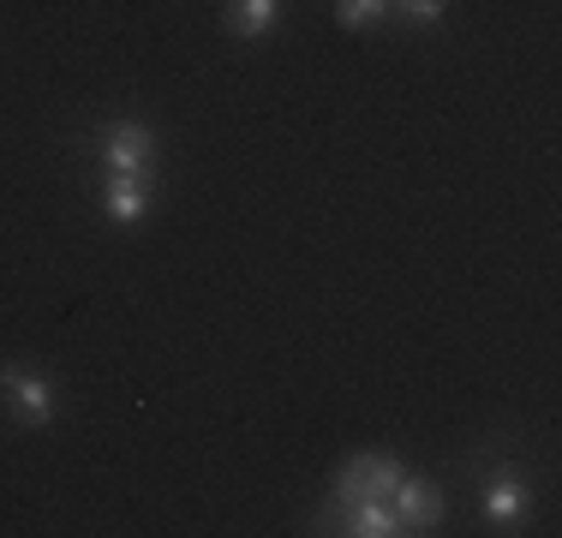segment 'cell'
<instances>
[{"mask_svg":"<svg viewBox=\"0 0 562 538\" xmlns=\"http://www.w3.org/2000/svg\"><path fill=\"white\" fill-rule=\"evenodd\" d=\"M390 508L401 515V527H407V533H431L437 520H443V491L425 484V479H413V473H401L395 491H390Z\"/></svg>","mask_w":562,"mask_h":538,"instance_id":"cell-4","label":"cell"},{"mask_svg":"<svg viewBox=\"0 0 562 538\" xmlns=\"http://www.w3.org/2000/svg\"><path fill=\"white\" fill-rule=\"evenodd\" d=\"M336 520H341V533H353V538H401L407 533L401 515L390 508V496H353V503H336Z\"/></svg>","mask_w":562,"mask_h":538,"instance_id":"cell-5","label":"cell"},{"mask_svg":"<svg viewBox=\"0 0 562 538\" xmlns=\"http://www.w3.org/2000/svg\"><path fill=\"white\" fill-rule=\"evenodd\" d=\"M401 473H407V467H401L395 455H359V461H347V467H341V479H336V503H353V496H390Z\"/></svg>","mask_w":562,"mask_h":538,"instance_id":"cell-3","label":"cell"},{"mask_svg":"<svg viewBox=\"0 0 562 538\" xmlns=\"http://www.w3.org/2000/svg\"><path fill=\"white\" fill-rule=\"evenodd\" d=\"M150 204H156L150 173H109V186H102V210H109L114 222H144Z\"/></svg>","mask_w":562,"mask_h":538,"instance_id":"cell-6","label":"cell"},{"mask_svg":"<svg viewBox=\"0 0 562 538\" xmlns=\"http://www.w3.org/2000/svg\"><path fill=\"white\" fill-rule=\"evenodd\" d=\"M102 168L109 173H150L156 168V132L138 126V120H120L102 138Z\"/></svg>","mask_w":562,"mask_h":538,"instance_id":"cell-2","label":"cell"},{"mask_svg":"<svg viewBox=\"0 0 562 538\" xmlns=\"http://www.w3.org/2000/svg\"><path fill=\"white\" fill-rule=\"evenodd\" d=\"M390 12H395V0H336V19L347 31H366V24L390 19Z\"/></svg>","mask_w":562,"mask_h":538,"instance_id":"cell-9","label":"cell"},{"mask_svg":"<svg viewBox=\"0 0 562 538\" xmlns=\"http://www.w3.org/2000/svg\"><path fill=\"white\" fill-rule=\"evenodd\" d=\"M276 12H281V0H234V7H227V31L246 36V43H258V36L276 24Z\"/></svg>","mask_w":562,"mask_h":538,"instance_id":"cell-8","label":"cell"},{"mask_svg":"<svg viewBox=\"0 0 562 538\" xmlns=\"http://www.w3.org/2000/svg\"><path fill=\"white\" fill-rule=\"evenodd\" d=\"M0 389H7V401L19 407V419L31 425V430L55 425L60 395H55V383H48V377L36 371V366H0Z\"/></svg>","mask_w":562,"mask_h":538,"instance_id":"cell-1","label":"cell"},{"mask_svg":"<svg viewBox=\"0 0 562 538\" xmlns=\"http://www.w3.org/2000/svg\"><path fill=\"white\" fill-rule=\"evenodd\" d=\"M485 515L497 520V527H508V520L527 515V479H520V473H497V484H491V496H485Z\"/></svg>","mask_w":562,"mask_h":538,"instance_id":"cell-7","label":"cell"},{"mask_svg":"<svg viewBox=\"0 0 562 538\" xmlns=\"http://www.w3.org/2000/svg\"><path fill=\"white\" fill-rule=\"evenodd\" d=\"M443 7H449V0H395V12H401V19H413V24H437V19H443Z\"/></svg>","mask_w":562,"mask_h":538,"instance_id":"cell-10","label":"cell"}]
</instances>
